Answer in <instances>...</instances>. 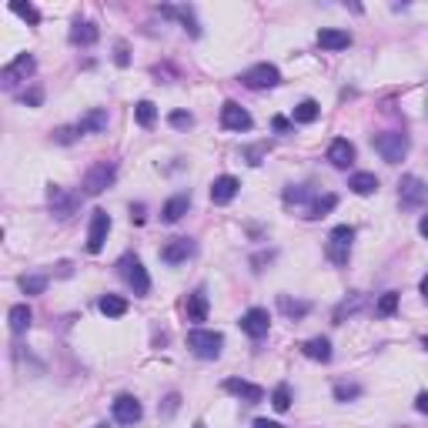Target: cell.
Returning a JSON list of instances; mask_svg holds the SVG:
<instances>
[{
	"label": "cell",
	"instance_id": "cell-22",
	"mask_svg": "<svg viewBox=\"0 0 428 428\" xmlns=\"http://www.w3.org/2000/svg\"><path fill=\"white\" fill-rule=\"evenodd\" d=\"M31 321H33V315L27 305H14L11 311H7V325H11L14 335H24V331L31 328Z\"/></svg>",
	"mask_w": 428,
	"mask_h": 428
},
{
	"label": "cell",
	"instance_id": "cell-32",
	"mask_svg": "<svg viewBox=\"0 0 428 428\" xmlns=\"http://www.w3.org/2000/svg\"><path fill=\"white\" fill-rule=\"evenodd\" d=\"M134 118H137V124H141V127H151V124L157 121V108H154L151 100H137V108H134Z\"/></svg>",
	"mask_w": 428,
	"mask_h": 428
},
{
	"label": "cell",
	"instance_id": "cell-11",
	"mask_svg": "<svg viewBox=\"0 0 428 428\" xmlns=\"http://www.w3.org/2000/svg\"><path fill=\"white\" fill-rule=\"evenodd\" d=\"M47 204H51V211H54L61 221L71 218V214L77 211V198L71 194V191H64L61 184H47Z\"/></svg>",
	"mask_w": 428,
	"mask_h": 428
},
{
	"label": "cell",
	"instance_id": "cell-34",
	"mask_svg": "<svg viewBox=\"0 0 428 428\" xmlns=\"http://www.w3.org/2000/svg\"><path fill=\"white\" fill-rule=\"evenodd\" d=\"M271 405H275L278 412H288V408H291V385L288 382L278 385L275 392H271Z\"/></svg>",
	"mask_w": 428,
	"mask_h": 428
},
{
	"label": "cell",
	"instance_id": "cell-40",
	"mask_svg": "<svg viewBox=\"0 0 428 428\" xmlns=\"http://www.w3.org/2000/svg\"><path fill=\"white\" fill-rule=\"evenodd\" d=\"M167 121H171V127H181V131H187V127L194 124V118H191L187 110H174V114H171Z\"/></svg>",
	"mask_w": 428,
	"mask_h": 428
},
{
	"label": "cell",
	"instance_id": "cell-41",
	"mask_svg": "<svg viewBox=\"0 0 428 428\" xmlns=\"http://www.w3.org/2000/svg\"><path fill=\"white\" fill-rule=\"evenodd\" d=\"M41 100H44V90H41V88H33L31 94H24V104H31V108H37Z\"/></svg>",
	"mask_w": 428,
	"mask_h": 428
},
{
	"label": "cell",
	"instance_id": "cell-19",
	"mask_svg": "<svg viewBox=\"0 0 428 428\" xmlns=\"http://www.w3.org/2000/svg\"><path fill=\"white\" fill-rule=\"evenodd\" d=\"M98 24H90V21H74V27H71V44L77 47H90V44H98Z\"/></svg>",
	"mask_w": 428,
	"mask_h": 428
},
{
	"label": "cell",
	"instance_id": "cell-39",
	"mask_svg": "<svg viewBox=\"0 0 428 428\" xmlns=\"http://www.w3.org/2000/svg\"><path fill=\"white\" fill-rule=\"evenodd\" d=\"M77 134H80V127H77V124H74V127H57V131H54V141H57V144H74Z\"/></svg>",
	"mask_w": 428,
	"mask_h": 428
},
{
	"label": "cell",
	"instance_id": "cell-7",
	"mask_svg": "<svg viewBox=\"0 0 428 428\" xmlns=\"http://www.w3.org/2000/svg\"><path fill=\"white\" fill-rule=\"evenodd\" d=\"M241 80L251 90H264V88H278L281 84V71L275 64H254L241 74Z\"/></svg>",
	"mask_w": 428,
	"mask_h": 428
},
{
	"label": "cell",
	"instance_id": "cell-43",
	"mask_svg": "<svg viewBox=\"0 0 428 428\" xmlns=\"http://www.w3.org/2000/svg\"><path fill=\"white\" fill-rule=\"evenodd\" d=\"M415 408L422 412V415H428V392H422V395L415 398Z\"/></svg>",
	"mask_w": 428,
	"mask_h": 428
},
{
	"label": "cell",
	"instance_id": "cell-51",
	"mask_svg": "<svg viewBox=\"0 0 428 428\" xmlns=\"http://www.w3.org/2000/svg\"><path fill=\"white\" fill-rule=\"evenodd\" d=\"M422 348H425V352H428V335H425V338H422Z\"/></svg>",
	"mask_w": 428,
	"mask_h": 428
},
{
	"label": "cell",
	"instance_id": "cell-16",
	"mask_svg": "<svg viewBox=\"0 0 428 428\" xmlns=\"http://www.w3.org/2000/svg\"><path fill=\"white\" fill-rule=\"evenodd\" d=\"M194 241L191 238H174L171 244H165V251H161V258H165L167 264H181V261H187V258H194Z\"/></svg>",
	"mask_w": 428,
	"mask_h": 428
},
{
	"label": "cell",
	"instance_id": "cell-20",
	"mask_svg": "<svg viewBox=\"0 0 428 428\" xmlns=\"http://www.w3.org/2000/svg\"><path fill=\"white\" fill-rule=\"evenodd\" d=\"M187 208H191V194H174V198L161 208V221H165V224H177V221L187 214Z\"/></svg>",
	"mask_w": 428,
	"mask_h": 428
},
{
	"label": "cell",
	"instance_id": "cell-44",
	"mask_svg": "<svg viewBox=\"0 0 428 428\" xmlns=\"http://www.w3.org/2000/svg\"><path fill=\"white\" fill-rule=\"evenodd\" d=\"M114 61H118L121 67H127V47H124V44H118V54H114Z\"/></svg>",
	"mask_w": 428,
	"mask_h": 428
},
{
	"label": "cell",
	"instance_id": "cell-23",
	"mask_svg": "<svg viewBox=\"0 0 428 428\" xmlns=\"http://www.w3.org/2000/svg\"><path fill=\"white\" fill-rule=\"evenodd\" d=\"M161 14H165V17H177L191 37H201V27H198V21H194V11H191V7H161Z\"/></svg>",
	"mask_w": 428,
	"mask_h": 428
},
{
	"label": "cell",
	"instance_id": "cell-33",
	"mask_svg": "<svg viewBox=\"0 0 428 428\" xmlns=\"http://www.w3.org/2000/svg\"><path fill=\"white\" fill-rule=\"evenodd\" d=\"M365 305V298L362 295H352V298H345V301H341L338 308H335V321H345V315H355V311H358V308Z\"/></svg>",
	"mask_w": 428,
	"mask_h": 428
},
{
	"label": "cell",
	"instance_id": "cell-30",
	"mask_svg": "<svg viewBox=\"0 0 428 428\" xmlns=\"http://www.w3.org/2000/svg\"><path fill=\"white\" fill-rule=\"evenodd\" d=\"M278 308L285 311L288 318H305L308 311H311V305H308V301H291V298H288V295H281V298H278Z\"/></svg>",
	"mask_w": 428,
	"mask_h": 428
},
{
	"label": "cell",
	"instance_id": "cell-31",
	"mask_svg": "<svg viewBox=\"0 0 428 428\" xmlns=\"http://www.w3.org/2000/svg\"><path fill=\"white\" fill-rule=\"evenodd\" d=\"M21 291L24 295H44L47 291V275H24L21 278Z\"/></svg>",
	"mask_w": 428,
	"mask_h": 428
},
{
	"label": "cell",
	"instance_id": "cell-13",
	"mask_svg": "<svg viewBox=\"0 0 428 428\" xmlns=\"http://www.w3.org/2000/svg\"><path fill=\"white\" fill-rule=\"evenodd\" d=\"M221 127H228V131H251V114H248L241 104L228 100V104L221 108Z\"/></svg>",
	"mask_w": 428,
	"mask_h": 428
},
{
	"label": "cell",
	"instance_id": "cell-18",
	"mask_svg": "<svg viewBox=\"0 0 428 428\" xmlns=\"http://www.w3.org/2000/svg\"><path fill=\"white\" fill-rule=\"evenodd\" d=\"M328 161L335 167H348L355 161V144L345 141V137H335V141L328 144Z\"/></svg>",
	"mask_w": 428,
	"mask_h": 428
},
{
	"label": "cell",
	"instance_id": "cell-29",
	"mask_svg": "<svg viewBox=\"0 0 428 428\" xmlns=\"http://www.w3.org/2000/svg\"><path fill=\"white\" fill-rule=\"evenodd\" d=\"M318 114H321L318 100L305 98V100H301V104L295 108V124H311V121H318Z\"/></svg>",
	"mask_w": 428,
	"mask_h": 428
},
{
	"label": "cell",
	"instance_id": "cell-24",
	"mask_svg": "<svg viewBox=\"0 0 428 428\" xmlns=\"http://www.w3.org/2000/svg\"><path fill=\"white\" fill-rule=\"evenodd\" d=\"M301 352L311 358V362H331V341L328 338H308L301 345Z\"/></svg>",
	"mask_w": 428,
	"mask_h": 428
},
{
	"label": "cell",
	"instance_id": "cell-4",
	"mask_svg": "<svg viewBox=\"0 0 428 428\" xmlns=\"http://www.w3.org/2000/svg\"><path fill=\"white\" fill-rule=\"evenodd\" d=\"M118 268H121V278L134 288V295H137V298H144L147 291H151V278H147V271H144L141 258H134V254H124L121 261H118Z\"/></svg>",
	"mask_w": 428,
	"mask_h": 428
},
{
	"label": "cell",
	"instance_id": "cell-46",
	"mask_svg": "<svg viewBox=\"0 0 428 428\" xmlns=\"http://www.w3.org/2000/svg\"><path fill=\"white\" fill-rule=\"evenodd\" d=\"M254 428H285V425H278V422H268V418H258V422H254Z\"/></svg>",
	"mask_w": 428,
	"mask_h": 428
},
{
	"label": "cell",
	"instance_id": "cell-36",
	"mask_svg": "<svg viewBox=\"0 0 428 428\" xmlns=\"http://www.w3.org/2000/svg\"><path fill=\"white\" fill-rule=\"evenodd\" d=\"M11 11L17 14V17H24L27 24H41V11H37L33 4H21V0H14V4H11Z\"/></svg>",
	"mask_w": 428,
	"mask_h": 428
},
{
	"label": "cell",
	"instance_id": "cell-10",
	"mask_svg": "<svg viewBox=\"0 0 428 428\" xmlns=\"http://www.w3.org/2000/svg\"><path fill=\"white\" fill-rule=\"evenodd\" d=\"M110 412H114V422H118V425H134V422H141V415H144L141 402L134 395H118L114 405H110Z\"/></svg>",
	"mask_w": 428,
	"mask_h": 428
},
{
	"label": "cell",
	"instance_id": "cell-14",
	"mask_svg": "<svg viewBox=\"0 0 428 428\" xmlns=\"http://www.w3.org/2000/svg\"><path fill=\"white\" fill-rule=\"evenodd\" d=\"M238 187H241L238 177H231V174L214 177V184H211V201H214V204H228V201H234Z\"/></svg>",
	"mask_w": 428,
	"mask_h": 428
},
{
	"label": "cell",
	"instance_id": "cell-9",
	"mask_svg": "<svg viewBox=\"0 0 428 428\" xmlns=\"http://www.w3.org/2000/svg\"><path fill=\"white\" fill-rule=\"evenodd\" d=\"M108 231H110V214L108 211H94L90 214V228H88V251L98 254L100 248H104V241H108Z\"/></svg>",
	"mask_w": 428,
	"mask_h": 428
},
{
	"label": "cell",
	"instance_id": "cell-5",
	"mask_svg": "<svg viewBox=\"0 0 428 428\" xmlns=\"http://www.w3.org/2000/svg\"><path fill=\"white\" fill-rule=\"evenodd\" d=\"M425 201H428V184L422 181V177L405 174L402 181H398V204H402L405 211L422 208Z\"/></svg>",
	"mask_w": 428,
	"mask_h": 428
},
{
	"label": "cell",
	"instance_id": "cell-37",
	"mask_svg": "<svg viewBox=\"0 0 428 428\" xmlns=\"http://www.w3.org/2000/svg\"><path fill=\"white\" fill-rule=\"evenodd\" d=\"M358 395H362V388H358V385H348V382L335 385V398H338V402H355Z\"/></svg>",
	"mask_w": 428,
	"mask_h": 428
},
{
	"label": "cell",
	"instance_id": "cell-45",
	"mask_svg": "<svg viewBox=\"0 0 428 428\" xmlns=\"http://www.w3.org/2000/svg\"><path fill=\"white\" fill-rule=\"evenodd\" d=\"M248 154V165H261V147H251V151H244Z\"/></svg>",
	"mask_w": 428,
	"mask_h": 428
},
{
	"label": "cell",
	"instance_id": "cell-8",
	"mask_svg": "<svg viewBox=\"0 0 428 428\" xmlns=\"http://www.w3.org/2000/svg\"><path fill=\"white\" fill-rule=\"evenodd\" d=\"M37 71V61H33L31 54H17L11 61V64L0 71V80H4V88H14V84H21V80H27V77Z\"/></svg>",
	"mask_w": 428,
	"mask_h": 428
},
{
	"label": "cell",
	"instance_id": "cell-6",
	"mask_svg": "<svg viewBox=\"0 0 428 428\" xmlns=\"http://www.w3.org/2000/svg\"><path fill=\"white\" fill-rule=\"evenodd\" d=\"M352 241H355V228H348V224H338V228L331 231V234H328V258H331V264H348Z\"/></svg>",
	"mask_w": 428,
	"mask_h": 428
},
{
	"label": "cell",
	"instance_id": "cell-17",
	"mask_svg": "<svg viewBox=\"0 0 428 428\" xmlns=\"http://www.w3.org/2000/svg\"><path fill=\"white\" fill-rule=\"evenodd\" d=\"M348 44H352L348 31H338V27H321L318 31V47H325V51H345Z\"/></svg>",
	"mask_w": 428,
	"mask_h": 428
},
{
	"label": "cell",
	"instance_id": "cell-35",
	"mask_svg": "<svg viewBox=\"0 0 428 428\" xmlns=\"http://www.w3.org/2000/svg\"><path fill=\"white\" fill-rule=\"evenodd\" d=\"M395 308H398V295H395V291H385V295L378 298L375 311H378L382 318H392V315H395Z\"/></svg>",
	"mask_w": 428,
	"mask_h": 428
},
{
	"label": "cell",
	"instance_id": "cell-25",
	"mask_svg": "<svg viewBox=\"0 0 428 428\" xmlns=\"http://www.w3.org/2000/svg\"><path fill=\"white\" fill-rule=\"evenodd\" d=\"M348 187H352L355 194H362V198H368V194H375V191H378V177H375L372 171H358V174H352Z\"/></svg>",
	"mask_w": 428,
	"mask_h": 428
},
{
	"label": "cell",
	"instance_id": "cell-26",
	"mask_svg": "<svg viewBox=\"0 0 428 428\" xmlns=\"http://www.w3.org/2000/svg\"><path fill=\"white\" fill-rule=\"evenodd\" d=\"M204 318H208V295L204 291L187 295V321H204Z\"/></svg>",
	"mask_w": 428,
	"mask_h": 428
},
{
	"label": "cell",
	"instance_id": "cell-38",
	"mask_svg": "<svg viewBox=\"0 0 428 428\" xmlns=\"http://www.w3.org/2000/svg\"><path fill=\"white\" fill-rule=\"evenodd\" d=\"M311 198L308 187H285V204H305Z\"/></svg>",
	"mask_w": 428,
	"mask_h": 428
},
{
	"label": "cell",
	"instance_id": "cell-42",
	"mask_svg": "<svg viewBox=\"0 0 428 428\" xmlns=\"http://www.w3.org/2000/svg\"><path fill=\"white\" fill-rule=\"evenodd\" d=\"M271 127H275L278 134H288V131H291V121H288V118H281V114H278L275 121H271Z\"/></svg>",
	"mask_w": 428,
	"mask_h": 428
},
{
	"label": "cell",
	"instance_id": "cell-27",
	"mask_svg": "<svg viewBox=\"0 0 428 428\" xmlns=\"http://www.w3.org/2000/svg\"><path fill=\"white\" fill-rule=\"evenodd\" d=\"M335 204H338V198H335V194H325V198H315V201H311V204H308L305 218H308V221H318V218H325L328 211H335Z\"/></svg>",
	"mask_w": 428,
	"mask_h": 428
},
{
	"label": "cell",
	"instance_id": "cell-28",
	"mask_svg": "<svg viewBox=\"0 0 428 428\" xmlns=\"http://www.w3.org/2000/svg\"><path fill=\"white\" fill-rule=\"evenodd\" d=\"M98 308L104 311V315H108V318H121L124 311H127V301H124L121 295H104V298L98 301Z\"/></svg>",
	"mask_w": 428,
	"mask_h": 428
},
{
	"label": "cell",
	"instance_id": "cell-2",
	"mask_svg": "<svg viewBox=\"0 0 428 428\" xmlns=\"http://www.w3.org/2000/svg\"><path fill=\"white\" fill-rule=\"evenodd\" d=\"M114 177H118V167L110 165V161H98V165H90L88 174H84V194H90V198L104 194V191L114 184Z\"/></svg>",
	"mask_w": 428,
	"mask_h": 428
},
{
	"label": "cell",
	"instance_id": "cell-49",
	"mask_svg": "<svg viewBox=\"0 0 428 428\" xmlns=\"http://www.w3.org/2000/svg\"><path fill=\"white\" fill-rule=\"evenodd\" d=\"M418 234H422V238H428V214L418 221Z\"/></svg>",
	"mask_w": 428,
	"mask_h": 428
},
{
	"label": "cell",
	"instance_id": "cell-21",
	"mask_svg": "<svg viewBox=\"0 0 428 428\" xmlns=\"http://www.w3.org/2000/svg\"><path fill=\"white\" fill-rule=\"evenodd\" d=\"M77 127H80V134H98V131H104V127H108V110H104V108L88 110V114L77 121Z\"/></svg>",
	"mask_w": 428,
	"mask_h": 428
},
{
	"label": "cell",
	"instance_id": "cell-15",
	"mask_svg": "<svg viewBox=\"0 0 428 428\" xmlns=\"http://www.w3.org/2000/svg\"><path fill=\"white\" fill-rule=\"evenodd\" d=\"M224 392L238 395L241 402H248V405H258L264 398V388H258V385H251V382H241V378H228V382H224Z\"/></svg>",
	"mask_w": 428,
	"mask_h": 428
},
{
	"label": "cell",
	"instance_id": "cell-12",
	"mask_svg": "<svg viewBox=\"0 0 428 428\" xmlns=\"http://www.w3.org/2000/svg\"><path fill=\"white\" fill-rule=\"evenodd\" d=\"M268 328H271V318H268V311L264 308H248L241 315V331L248 335V338H264L268 335Z\"/></svg>",
	"mask_w": 428,
	"mask_h": 428
},
{
	"label": "cell",
	"instance_id": "cell-53",
	"mask_svg": "<svg viewBox=\"0 0 428 428\" xmlns=\"http://www.w3.org/2000/svg\"><path fill=\"white\" fill-rule=\"evenodd\" d=\"M198 428H201V425H198Z\"/></svg>",
	"mask_w": 428,
	"mask_h": 428
},
{
	"label": "cell",
	"instance_id": "cell-52",
	"mask_svg": "<svg viewBox=\"0 0 428 428\" xmlns=\"http://www.w3.org/2000/svg\"><path fill=\"white\" fill-rule=\"evenodd\" d=\"M94 428H108V425H94Z\"/></svg>",
	"mask_w": 428,
	"mask_h": 428
},
{
	"label": "cell",
	"instance_id": "cell-1",
	"mask_svg": "<svg viewBox=\"0 0 428 428\" xmlns=\"http://www.w3.org/2000/svg\"><path fill=\"white\" fill-rule=\"evenodd\" d=\"M187 348L198 358H204V362H214L221 355V348H224V335L211 328H194V331H187Z\"/></svg>",
	"mask_w": 428,
	"mask_h": 428
},
{
	"label": "cell",
	"instance_id": "cell-48",
	"mask_svg": "<svg viewBox=\"0 0 428 428\" xmlns=\"http://www.w3.org/2000/svg\"><path fill=\"white\" fill-rule=\"evenodd\" d=\"M171 412H177V395L167 398V405H165V415H171Z\"/></svg>",
	"mask_w": 428,
	"mask_h": 428
},
{
	"label": "cell",
	"instance_id": "cell-3",
	"mask_svg": "<svg viewBox=\"0 0 428 428\" xmlns=\"http://www.w3.org/2000/svg\"><path fill=\"white\" fill-rule=\"evenodd\" d=\"M375 151L382 154L388 165H398V161H405L408 154V134L402 131H385L375 137Z\"/></svg>",
	"mask_w": 428,
	"mask_h": 428
},
{
	"label": "cell",
	"instance_id": "cell-50",
	"mask_svg": "<svg viewBox=\"0 0 428 428\" xmlns=\"http://www.w3.org/2000/svg\"><path fill=\"white\" fill-rule=\"evenodd\" d=\"M418 291H422V298H425V301H428V275L422 278V285H418Z\"/></svg>",
	"mask_w": 428,
	"mask_h": 428
},
{
	"label": "cell",
	"instance_id": "cell-47",
	"mask_svg": "<svg viewBox=\"0 0 428 428\" xmlns=\"http://www.w3.org/2000/svg\"><path fill=\"white\" fill-rule=\"evenodd\" d=\"M131 221H137V224H141V221H144V204H137V208H131Z\"/></svg>",
	"mask_w": 428,
	"mask_h": 428
}]
</instances>
